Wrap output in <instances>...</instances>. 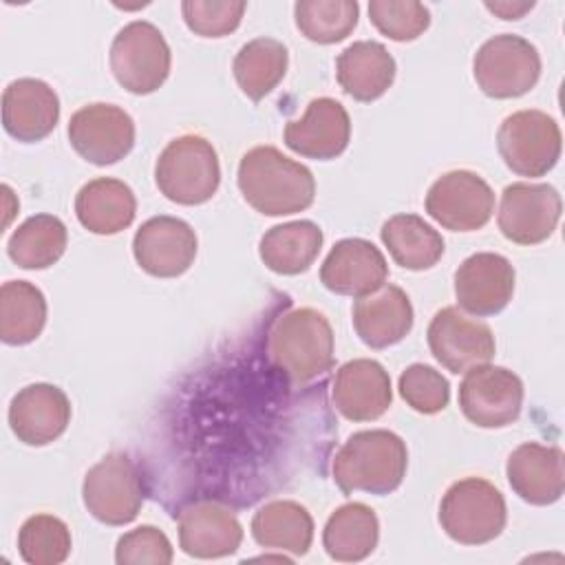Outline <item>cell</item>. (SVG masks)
Returning a JSON list of instances; mask_svg holds the SVG:
<instances>
[{
    "label": "cell",
    "instance_id": "cell-1",
    "mask_svg": "<svg viewBox=\"0 0 565 565\" xmlns=\"http://www.w3.org/2000/svg\"><path fill=\"white\" fill-rule=\"evenodd\" d=\"M238 190L265 216H287L307 210L316 199L313 172L274 146H256L241 157Z\"/></svg>",
    "mask_w": 565,
    "mask_h": 565
},
{
    "label": "cell",
    "instance_id": "cell-2",
    "mask_svg": "<svg viewBox=\"0 0 565 565\" xmlns=\"http://www.w3.org/2000/svg\"><path fill=\"white\" fill-rule=\"evenodd\" d=\"M406 468V441L384 428L353 433L338 448L331 463L333 481L344 494H388L402 486Z\"/></svg>",
    "mask_w": 565,
    "mask_h": 565
},
{
    "label": "cell",
    "instance_id": "cell-3",
    "mask_svg": "<svg viewBox=\"0 0 565 565\" xmlns=\"http://www.w3.org/2000/svg\"><path fill=\"white\" fill-rule=\"evenodd\" d=\"M267 353L291 382H311L333 366V329L318 309L285 311L269 329Z\"/></svg>",
    "mask_w": 565,
    "mask_h": 565
},
{
    "label": "cell",
    "instance_id": "cell-4",
    "mask_svg": "<svg viewBox=\"0 0 565 565\" xmlns=\"http://www.w3.org/2000/svg\"><path fill=\"white\" fill-rule=\"evenodd\" d=\"M154 181L166 199L179 205H201L218 190V154L205 137L181 135L161 150Z\"/></svg>",
    "mask_w": 565,
    "mask_h": 565
},
{
    "label": "cell",
    "instance_id": "cell-5",
    "mask_svg": "<svg viewBox=\"0 0 565 565\" xmlns=\"http://www.w3.org/2000/svg\"><path fill=\"white\" fill-rule=\"evenodd\" d=\"M508 521L503 494L481 477L455 481L439 503L441 530L461 545H483L497 539Z\"/></svg>",
    "mask_w": 565,
    "mask_h": 565
},
{
    "label": "cell",
    "instance_id": "cell-6",
    "mask_svg": "<svg viewBox=\"0 0 565 565\" xmlns=\"http://www.w3.org/2000/svg\"><path fill=\"white\" fill-rule=\"evenodd\" d=\"M110 71L132 95L154 93L170 75V46L163 33L146 20H132L117 31L108 53Z\"/></svg>",
    "mask_w": 565,
    "mask_h": 565
},
{
    "label": "cell",
    "instance_id": "cell-7",
    "mask_svg": "<svg viewBox=\"0 0 565 565\" xmlns=\"http://www.w3.org/2000/svg\"><path fill=\"white\" fill-rule=\"evenodd\" d=\"M477 86L494 99H512L530 93L541 77L536 46L514 33L486 40L472 60Z\"/></svg>",
    "mask_w": 565,
    "mask_h": 565
},
{
    "label": "cell",
    "instance_id": "cell-8",
    "mask_svg": "<svg viewBox=\"0 0 565 565\" xmlns=\"http://www.w3.org/2000/svg\"><path fill=\"white\" fill-rule=\"evenodd\" d=\"M146 488L139 468L124 452L104 455L84 477L86 510L106 525H126L137 519Z\"/></svg>",
    "mask_w": 565,
    "mask_h": 565
},
{
    "label": "cell",
    "instance_id": "cell-9",
    "mask_svg": "<svg viewBox=\"0 0 565 565\" xmlns=\"http://www.w3.org/2000/svg\"><path fill=\"white\" fill-rule=\"evenodd\" d=\"M563 148L561 128L543 110H516L497 130V150L503 163L519 177L547 174Z\"/></svg>",
    "mask_w": 565,
    "mask_h": 565
},
{
    "label": "cell",
    "instance_id": "cell-10",
    "mask_svg": "<svg viewBox=\"0 0 565 565\" xmlns=\"http://www.w3.org/2000/svg\"><path fill=\"white\" fill-rule=\"evenodd\" d=\"M523 406V382L505 366L479 364L459 384V408L479 428H503L516 422Z\"/></svg>",
    "mask_w": 565,
    "mask_h": 565
},
{
    "label": "cell",
    "instance_id": "cell-11",
    "mask_svg": "<svg viewBox=\"0 0 565 565\" xmlns=\"http://www.w3.org/2000/svg\"><path fill=\"white\" fill-rule=\"evenodd\" d=\"M424 205L441 227L475 232L492 218L494 192L477 172L450 170L428 188Z\"/></svg>",
    "mask_w": 565,
    "mask_h": 565
},
{
    "label": "cell",
    "instance_id": "cell-12",
    "mask_svg": "<svg viewBox=\"0 0 565 565\" xmlns=\"http://www.w3.org/2000/svg\"><path fill=\"white\" fill-rule=\"evenodd\" d=\"M561 194L547 183L516 181L503 188L497 223L501 234L516 245L547 241L561 221Z\"/></svg>",
    "mask_w": 565,
    "mask_h": 565
},
{
    "label": "cell",
    "instance_id": "cell-13",
    "mask_svg": "<svg viewBox=\"0 0 565 565\" xmlns=\"http://www.w3.org/2000/svg\"><path fill=\"white\" fill-rule=\"evenodd\" d=\"M68 141L88 163L110 166L132 150L135 121L124 108L95 102L71 115Z\"/></svg>",
    "mask_w": 565,
    "mask_h": 565
},
{
    "label": "cell",
    "instance_id": "cell-14",
    "mask_svg": "<svg viewBox=\"0 0 565 565\" xmlns=\"http://www.w3.org/2000/svg\"><path fill=\"white\" fill-rule=\"evenodd\" d=\"M426 340L435 360L450 373L488 364L497 351L492 329L457 307H444L433 316Z\"/></svg>",
    "mask_w": 565,
    "mask_h": 565
},
{
    "label": "cell",
    "instance_id": "cell-15",
    "mask_svg": "<svg viewBox=\"0 0 565 565\" xmlns=\"http://www.w3.org/2000/svg\"><path fill=\"white\" fill-rule=\"evenodd\" d=\"M199 249L190 223L177 216H152L135 232L132 254L137 265L157 278H177L190 269Z\"/></svg>",
    "mask_w": 565,
    "mask_h": 565
},
{
    "label": "cell",
    "instance_id": "cell-16",
    "mask_svg": "<svg viewBox=\"0 0 565 565\" xmlns=\"http://www.w3.org/2000/svg\"><path fill=\"white\" fill-rule=\"evenodd\" d=\"M514 267L494 252L468 256L455 271V296L459 309L486 318L503 311L514 294Z\"/></svg>",
    "mask_w": 565,
    "mask_h": 565
},
{
    "label": "cell",
    "instance_id": "cell-17",
    "mask_svg": "<svg viewBox=\"0 0 565 565\" xmlns=\"http://www.w3.org/2000/svg\"><path fill=\"white\" fill-rule=\"evenodd\" d=\"M351 139V119L347 108L333 97L309 102L300 119L285 126V146L300 157L329 161L342 154Z\"/></svg>",
    "mask_w": 565,
    "mask_h": 565
},
{
    "label": "cell",
    "instance_id": "cell-18",
    "mask_svg": "<svg viewBox=\"0 0 565 565\" xmlns=\"http://www.w3.org/2000/svg\"><path fill=\"white\" fill-rule=\"evenodd\" d=\"M71 422V402L66 393L46 382L20 388L9 404V426L26 446H46L55 441Z\"/></svg>",
    "mask_w": 565,
    "mask_h": 565
},
{
    "label": "cell",
    "instance_id": "cell-19",
    "mask_svg": "<svg viewBox=\"0 0 565 565\" xmlns=\"http://www.w3.org/2000/svg\"><path fill=\"white\" fill-rule=\"evenodd\" d=\"M388 278L384 254L366 238H342L320 267L322 285L338 296H366Z\"/></svg>",
    "mask_w": 565,
    "mask_h": 565
},
{
    "label": "cell",
    "instance_id": "cell-20",
    "mask_svg": "<svg viewBox=\"0 0 565 565\" xmlns=\"http://www.w3.org/2000/svg\"><path fill=\"white\" fill-rule=\"evenodd\" d=\"M393 402L388 371L371 360L358 358L342 364L333 377V404L351 422H373Z\"/></svg>",
    "mask_w": 565,
    "mask_h": 565
},
{
    "label": "cell",
    "instance_id": "cell-21",
    "mask_svg": "<svg viewBox=\"0 0 565 565\" xmlns=\"http://www.w3.org/2000/svg\"><path fill=\"white\" fill-rule=\"evenodd\" d=\"M243 525L218 501H194L179 514V545L194 558H221L241 547Z\"/></svg>",
    "mask_w": 565,
    "mask_h": 565
},
{
    "label": "cell",
    "instance_id": "cell-22",
    "mask_svg": "<svg viewBox=\"0 0 565 565\" xmlns=\"http://www.w3.org/2000/svg\"><path fill=\"white\" fill-rule=\"evenodd\" d=\"M60 119L57 93L42 79H13L2 93V126L22 141L35 143L53 132Z\"/></svg>",
    "mask_w": 565,
    "mask_h": 565
},
{
    "label": "cell",
    "instance_id": "cell-23",
    "mask_svg": "<svg viewBox=\"0 0 565 565\" xmlns=\"http://www.w3.org/2000/svg\"><path fill=\"white\" fill-rule=\"evenodd\" d=\"M505 477L510 488L525 503L552 505L565 490L563 450L558 446L525 441L510 452Z\"/></svg>",
    "mask_w": 565,
    "mask_h": 565
},
{
    "label": "cell",
    "instance_id": "cell-24",
    "mask_svg": "<svg viewBox=\"0 0 565 565\" xmlns=\"http://www.w3.org/2000/svg\"><path fill=\"white\" fill-rule=\"evenodd\" d=\"M351 320L366 347L386 349L402 342L411 331L413 305L402 287L384 282L380 289L353 302Z\"/></svg>",
    "mask_w": 565,
    "mask_h": 565
},
{
    "label": "cell",
    "instance_id": "cell-25",
    "mask_svg": "<svg viewBox=\"0 0 565 565\" xmlns=\"http://www.w3.org/2000/svg\"><path fill=\"white\" fill-rule=\"evenodd\" d=\"M335 77L347 95L358 102L382 97L395 79V60L382 42L360 40L335 60Z\"/></svg>",
    "mask_w": 565,
    "mask_h": 565
},
{
    "label": "cell",
    "instance_id": "cell-26",
    "mask_svg": "<svg viewBox=\"0 0 565 565\" xmlns=\"http://www.w3.org/2000/svg\"><path fill=\"white\" fill-rule=\"evenodd\" d=\"M75 214L88 232L110 236L135 221L137 199L124 181L97 177L79 188L75 196Z\"/></svg>",
    "mask_w": 565,
    "mask_h": 565
},
{
    "label": "cell",
    "instance_id": "cell-27",
    "mask_svg": "<svg viewBox=\"0 0 565 565\" xmlns=\"http://www.w3.org/2000/svg\"><path fill=\"white\" fill-rule=\"evenodd\" d=\"M322 241V230L313 221H289L274 225L263 234L258 254L267 269L282 276H296L313 265Z\"/></svg>",
    "mask_w": 565,
    "mask_h": 565
},
{
    "label": "cell",
    "instance_id": "cell-28",
    "mask_svg": "<svg viewBox=\"0 0 565 565\" xmlns=\"http://www.w3.org/2000/svg\"><path fill=\"white\" fill-rule=\"evenodd\" d=\"M252 536L265 550L302 556L313 541V519L307 508L296 501H269L254 514Z\"/></svg>",
    "mask_w": 565,
    "mask_h": 565
},
{
    "label": "cell",
    "instance_id": "cell-29",
    "mask_svg": "<svg viewBox=\"0 0 565 565\" xmlns=\"http://www.w3.org/2000/svg\"><path fill=\"white\" fill-rule=\"evenodd\" d=\"M380 539L375 512L360 501L340 505L322 530V545L333 561L358 563L373 554Z\"/></svg>",
    "mask_w": 565,
    "mask_h": 565
},
{
    "label": "cell",
    "instance_id": "cell-30",
    "mask_svg": "<svg viewBox=\"0 0 565 565\" xmlns=\"http://www.w3.org/2000/svg\"><path fill=\"white\" fill-rule=\"evenodd\" d=\"M380 238L391 258L411 271H424L444 256L441 234L417 214H395L382 230Z\"/></svg>",
    "mask_w": 565,
    "mask_h": 565
},
{
    "label": "cell",
    "instance_id": "cell-31",
    "mask_svg": "<svg viewBox=\"0 0 565 565\" xmlns=\"http://www.w3.org/2000/svg\"><path fill=\"white\" fill-rule=\"evenodd\" d=\"M287 64L289 53L282 42L274 38H254L238 49L232 71L238 88L252 102H260L280 84Z\"/></svg>",
    "mask_w": 565,
    "mask_h": 565
},
{
    "label": "cell",
    "instance_id": "cell-32",
    "mask_svg": "<svg viewBox=\"0 0 565 565\" xmlns=\"http://www.w3.org/2000/svg\"><path fill=\"white\" fill-rule=\"evenodd\" d=\"M66 243V225L57 216L35 214L13 230L7 254L22 269H46L62 258Z\"/></svg>",
    "mask_w": 565,
    "mask_h": 565
},
{
    "label": "cell",
    "instance_id": "cell-33",
    "mask_svg": "<svg viewBox=\"0 0 565 565\" xmlns=\"http://www.w3.org/2000/svg\"><path fill=\"white\" fill-rule=\"evenodd\" d=\"M46 324V298L29 280L0 287V338L4 344H29Z\"/></svg>",
    "mask_w": 565,
    "mask_h": 565
},
{
    "label": "cell",
    "instance_id": "cell-34",
    "mask_svg": "<svg viewBox=\"0 0 565 565\" xmlns=\"http://www.w3.org/2000/svg\"><path fill=\"white\" fill-rule=\"evenodd\" d=\"M298 31L318 44H335L358 26L355 0H300L294 4Z\"/></svg>",
    "mask_w": 565,
    "mask_h": 565
},
{
    "label": "cell",
    "instance_id": "cell-35",
    "mask_svg": "<svg viewBox=\"0 0 565 565\" xmlns=\"http://www.w3.org/2000/svg\"><path fill=\"white\" fill-rule=\"evenodd\" d=\"M18 552L29 565H60L71 554L68 525L53 514L29 516L18 532Z\"/></svg>",
    "mask_w": 565,
    "mask_h": 565
},
{
    "label": "cell",
    "instance_id": "cell-36",
    "mask_svg": "<svg viewBox=\"0 0 565 565\" xmlns=\"http://www.w3.org/2000/svg\"><path fill=\"white\" fill-rule=\"evenodd\" d=\"M369 18L382 35L395 42H411L430 24V11L413 0H371Z\"/></svg>",
    "mask_w": 565,
    "mask_h": 565
},
{
    "label": "cell",
    "instance_id": "cell-37",
    "mask_svg": "<svg viewBox=\"0 0 565 565\" xmlns=\"http://www.w3.org/2000/svg\"><path fill=\"white\" fill-rule=\"evenodd\" d=\"M402 399L417 413L435 415L450 402L448 380L428 364H411L397 382Z\"/></svg>",
    "mask_w": 565,
    "mask_h": 565
},
{
    "label": "cell",
    "instance_id": "cell-38",
    "mask_svg": "<svg viewBox=\"0 0 565 565\" xmlns=\"http://www.w3.org/2000/svg\"><path fill=\"white\" fill-rule=\"evenodd\" d=\"M243 0H185L181 13L190 31L201 38H223L232 33L245 13Z\"/></svg>",
    "mask_w": 565,
    "mask_h": 565
},
{
    "label": "cell",
    "instance_id": "cell-39",
    "mask_svg": "<svg viewBox=\"0 0 565 565\" xmlns=\"http://www.w3.org/2000/svg\"><path fill=\"white\" fill-rule=\"evenodd\" d=\"M172 543L154 525H139L119 536L115 561L119 565H168L172 563Z\"/></svg>",
    "mask_w": 565,
    "mask_h": 565
},
{
    "label": "cell",
    "instance_id": "cell-40",
    "mask_svg": "<svg viewBox=\"0 0 565 565\" xmlns=\"http://www.w3.org/2000/svg\"><path fill=\"white\" fill-rule=\"evenodd\" d=\"M534 7V2H486V9L497 13L503 20H519L523 18L530 9Z\"/></svg>",
    "mask_w": 565,
    "mask_h": 565
}]
</instances>
